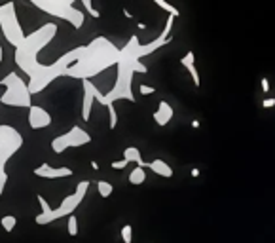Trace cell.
Instances as JSON below:
<instances>
[{"label": "cell", "mask_w": 275, "mask_h": 243, "mask_svg": "<svg viewBox=\"0 0 275 243\" xmlns=\"http://www.w3.org/2000/svg\"><path fill=\"white\" fill-rule=\"evenodd\" d=\"M118 59H120V50L108 38L99 36L89 42L87 46L76 47V63L72 67H68L65 76L78 78V80H89L91 76L107 70L108 67L118 65Z\"/></svg>", "instance_id": "obj_1"}, {"label": "cell", "mask_w": 275, "mask_h": 243, "mask_svg": "<svg viewBox=\"0 0 275 243\" xmlns=\"http://www.w3.org/2000/svg\"><path fill=\"white\" fill-rule=\"evenodd\" d=\"M139 38L131 36L128 42V46L120 50V59H118V78H116L114 88L110 89L108 93L103 95L99 89L95 93V101H99L101 105L108 107L114 105V101L120 99H128V101H135V95L131 91V84H133V75L135 72H146L148 68L139 61L137 50H139Z\"/></svg>", "instance_id": "obj_2"}, {"label": "cell", "mask_w": 275, "mask_h": 243, "mask_svg": "<svg viewBox=\"0 0 275 243\" xmlns=\"http://www.w3.org/2000/svg\"><path fill=\"white\" fill-rule=\"evenodd\" d=\"M55 36H57V25L55 23H44L42 27H38L31 34H25L23 42L15 47V65L27 76H31L40 65L38 63V54L47 44L54 42Z\"/></svg>", "instance_id": "obj_3"}, {"label": "cell", "mask_w": 275, "mask_h": 243, "mask_svg": "<svg viewBox=\"0 0 275 243\" xmlns=\"http://www.w3.org/2000/svg\"><path fill=\"white\" fill-rule=\"evenodd\" d=\"M0 86L6 89L0 95V103L6 107H21L31 108L33 107V95L29 91V84L21 78L17 72H10L0 80Z\"/></svg>", "instance_id": "obj_4"}, {"label": "cell", "mask_w": 275, "mask_h": 243, "mask_svg": "<svg viewBox=\"0 0 275 243\" xmlns=\"http://www.w3.org/2000/svg\"><path fill=\"white\" fill-rule=\"evenodd\" d=\"M33 6H36L38 10H42L44 14L54 15L57 19H63L70 23L74 29H82L86 15L84 12L74 8L76 0H29Z\"/></svg>", "instance_id": "obj_5"}, {"label": "cell", "mask_w": 275, "mask_h": 243, "mask_svg": "<svg viewBox=\"0 0 275 243\" xmlns=\"http://www.w3.org/2000/svg\"><path fill=\"white\" fill-rule=\"evenodd\" d=\"M21 147H23V137L19 131L12 126H0V196L4 194L8 182L6 163Z\"/></svg>", "instance_id": "obj_6"}, {"label": "cell", "mask_w": 275, "mask_h": 243, "mask_svg": "<svg viewBox=\"0 0 275 243\" xmlns=\"http://www.w3.org/2000/svg\"><path fill=\"white\" fill-rule=\"evenodd\" d=\"M87 188H89V181L78 182L76 190H74L72 194H68V196L61 202V205L57 207V209H52L47 215H36V218H34L36 224H49V223H54V221H57V218H61V216L74 215L76 207H78V205L82 203V200L86 198Z\"/></svg>", "instance_id": "obj_7"}, {"label": "cell", "mask_w": 275, "mask_h": 243, "mask_svg": "<svg viewBox=\"0 0 275 243\" xmlns=\"http://www.w3.org/2000/svg\"><path fill=\"white\" fill-rule=\"evenodd\" d=\"M0 29H2V34H4V38H6L10 46L17 47L25 38V33H23L21 23L17 19L15 4L12 0L0 4Z\"/></svg>", "instance_id": "obj_8"}, {"label": "cell", "mask_w": 275, "mask_h": 243, "mask_svg": "<svg viewBox=\"0 0 275 243\" xmlns=\"http://www.w3.org/2000/svg\"><path fill=\"white\" fill-rule=\"evenodd\" d=\"M89 142H91V135L87 131H84L80 126H72V129H68L67 133L55 137L52 141V150L57 152V154H63L65 150L84 147V144H89Z\"/></svg>", "instance_id": "obj_9"}, {"label": "cell", "mask_w": 275, "mask_h": 243, "mask_svg": "<svg viewBox=\"0 0 275 243\" xmlns=\"http://www.w3.org/2000/svg\"><path fill=\"white\" fill-rule=\"evenodd\" d=\"M29 126L31 129H44L52 126V114L47 112L46 108L33 105L29 108Z\"/></svg>", "instance_id": "obj_10"}, {"label": "cell", "mask_w": 275, "mask_h": 243, "mask_svg": "<svg viewBox=\"0 0 275 243\" xmlns=\"http://www.w3.org/2000/svg\"><path fill=\"white\" fill-rule=\"evenodd\" d=\"M82 86H84V101H82V118L84 121L89 120L91 116V105L95 101V93H97V86H95L91 80H82Z\"/></svg>", "instance_id": "obj_11"}, {"label": "cell", "mask_w": 275, "mask_h": 243, "mask_svg": "<svg viewBox=\"0 0 275 243\" xmlns=\"http://www.w3.org/2000/svg\"><path fill=\"white\" fill-rule=\"evenodd\" d=\"M34 175L42 177V179H63V177L72 175L70 167H52L49 163H42L40 167L34 169Z\"/></svg>", "instance_id": "obj_12"}, {"label": "cell", "mask_w": 275, "mask_h": 243, "mask_svg": "<svg viewBox=\"0 0 275 243\" xmlns=\"http://www.w3.org/2000/svg\"><path fill=\"white\" fill-rule=\"evenodd\" d=\"M171 118H173V107L169 105L167 101H160V105H158V110L154 112V120L158 126H167L169 121H171Z\"/></svg>", "instance_id": "obj_13"}, {"label": "cell", "mask_w": 275, "mask_h": 243, "mask_svg": "<svg viewBox=\"0 0 275 243\" xmlns=\"http://www.w3.org/2000/svg\"><path fill=\"white\" fill-rule=\"evenodd\" d=\"M146 167L152 169L156 175L165 177V179L173 177V167H169V163H165L163 160H152V162L146 163Z\"/></svg>", "instance_id": "obj_14"}, {"label": "cell", "mask_w": 275, "mask_h": 243, "mask_svg": "<svg viewBox=\"0 0 275 243\" xmlns=\"http://www.w3.org/2000/svg\"><path fill=\"white\" fill-rule=\"evenodd\" d=\"M123 160H128L129 163L135 162L139 167H146V162H142L141 150L137 149V147H128V149L123 150Z\"/></svg>", "instance_id": "obj_15"}, {"label": "cell", "mask_w": 275, "mask_h": 243, "mask_svg": "<svg viewBox=\"0 0 275 243\" xmlns=\"http://www.w3.org/2000/svg\"><path fill=\"white\" fill-rule=\"evenodd\" d=\"M146 181V171H144V167H137L129 173V182L131 184H135V186H139V184H142V182Z\"/></svg>", "instance_id": "obj_16"}, {"label": "cell", "mask_w": 275, "mask_h": 243, "mask_svg": "<svg viewBox=\"0 0 275 243\" xmlns=\"http://www.w3.org/2000/svg\"><path fill=\"white\" fill-rule=\"evenodd\" d=\"M154 4H158V6H160L163 12H167L169 15H174V17H179V15H181V12H179L173 4H169L167 0H154Z\"/></svg>", "instance_id": "obj_17"}, {"label": "cell", "mask_w": 275, "mask_h": 243, "mask_svg": "<svg viewBox=\"0 0 275 243\" xmlns=\"http://www.w3.org/2000/svg\"><path fill=\"white\" fill-rule=\"evenodd\" d=\"M0 224H2L4 232H12V230L15 228V224H17V218H15L14 215H6L0 218Z\"/></svg>", "instance_id": "obj_18"}, {"label": "cell", "mask_w": 275, "mask_h": 243, "mask_svg": "<svg viewBox=\"0 0 275 243\" xmlns=\"http://www.w3.org/2000/svg\"><path fill=\"white\" fill-rule=\"evenodd\" d=\"M97 190H99V194H101L103 198H108L112 192H114V186L107 181H99L97 182Z\"/></svg>", "instance_id": "obj_19"}, {"label": "cell", "mask_w": 275, "mask_h": 243, "mask_svg": "<svg viewBox=\"0 0 275 243\" xmlns=\"http://www.w3.org/2000/svg\"><path fill=\"white\" fill-rule=\"evenodd\" d=\"M67 230H68V236H78V218L74 215L68 216V221H67Z\"/></svg>", "instance_id": "obj_20"}, {"label": "cell", "mask_w": 275, "mask_h": 243, "mask_svg": "<svg viewBox=\"0 0 275 243\" xmlns=\"http://www.w3.org/2000/svg\"><path fill=\"white\" fill-rule=\"evenodd\" d=\"M108 118H110V121H108V126H110V129H116V126H118V112H116V107L114 105H108Z\"/></svg>", "instance_id": "obj_21"}, {"label": "cell", "mask_w": 275, "mask_h": 243, "mask_svg": "<svg viewBox=\"0 0 275 243\" xmlns=\"http://www.w3.org/2000/svg\"><path fill=\"white\" fill-rule=\"evenodd\" d=\"M80 2L84 4V8H86L87 14L91 15V17H95V19H99V17H101L99 10H95V8H93V0H80Z\"/></svg>", "instance_id": "obj_22"}, {"label": "cell", "mask_w": 275, "mask_h": 243, "mask_svg": "<svg viewBox=\"0 0 275 243\" xmlns=\"http://www.w3.org/2000/svg\"><path fill=\"white\" fill-rule=\"evenodd\" d=\"M121 239H123V243H133V226L131 224H126L121 228Z\"/></svg>", "instance_id": "obj_23"}, {"label": "cell", "mask_w": 275, "mask_h": 243, "mask_svg": "<svg viewBox=\"0 0 275 243\" xmlns=\"http://www.w3.org/2000/svg\"><path fill=\"white\" fill-rule=\"evenodd\" d=\"M173 21H174V15H169L167 21H165V27H163V31H161V38H171L169 34H171V29H173Z\"/></svg>", "instance_id": "obj_24"}, {"label": "cell", "mask_w": 275, "mask_h": 243, "mask_svg": "<svg viewBox=\"0 0 275 243\" xmlns=\"http://www.w3.org/2000/svg\"><path fill=\"white\" fill-rule=\"evenodd\" d=\"M194 59H195L194 52H188V54L181 59V65H182V67H190V65H194Z\"/></svg>", "instance_id": "obj_25"}, {"label": "cell", "mask_w": 275, "mask_h": 243, "mask_svg": "<svg viewBox=\"0 0 275 243\" xmlns=\"http://www.w3.org/2000/svg\"><path fill=\"white\" fill-rule=\"evenodd\" d=\"M186 68H188V72L192 75V80H194L195 86H199V75H197V68H195V65H190V67H186Z\"/></svg>", "instance_id": "obj_26"}, {"label": "cell", "mask_w": 275, "mask_h": 243, "mask_svg": "<svg viewBox=\"0 0 275 243\" xmlns=\"http://www.w3.org/2000/svg\"><path fill=\"white\" fill-rule=\"evenodd\" d=\"M139 91H141V95H152L156 91L152 86H146V84H141V88H139Z\"/></svg>", "instance_id": "obj_27"}, {"label": "cell", "mask_w": 275, "mask_h": 243, "mask_svg": "<svg viewBox=\"0 0 275 243\" xmlns=\"http://www.w3.org/2000/svg\"><path fill=\"white\" fill-rule=\"evenodd\" d=\"M129 162L128 160H120V162H112V169H123V167H128Z\"/></svg>", "instance_id": "obj_28"}, {"label": "cell", "mask_w": 275, "mask_h": 243, "mask_svg": "<svg viewBox=\"0 0 275 243\" xmlns=\"http://www.w3.org/2000/svg\"><path fill=\"white\" fill-rule=\"evenodd\" d=\"M262 107H264V108H271V107H275V99H273V97H269V99H264V103H262Z\"/></svg>", "instance_id": "obj_29"}, {"label": "cell", "mask_w": 275, "mask_h": 243, "mask_svg": "<svg viewBox=\"0 0 275 243\" xmlns=\"http://www.w3.org/2000/svg\"><path fill=\"white\" fill-rule=\"evenodd\" d=\"M262 89H264V93H268V91H269V82H268V78H262Z\"/></svg>", "instance_id": "obj_30"}, {"label": "cell", "mask_w": 275, "mask_h": 243, "mask_svg": "<svg viewBox=\"0 0 275 243\" xmlns=\"http://www.w3.org/2000/svg\"><path fill=\"white\" fill-rule=\"evenodd\" d=\"M123 15H126V17H128V19H131V17H133V15L129 14V10H128V8H123Z\"/></svg>", "instance_id": "obj_31"}, {"label": "cell", "mask_w": 275, "mask_h": 243, "mask_svg": "<svg viewBox=\"0 0 275 243\" xmlns=\"http://www.w3.org/2000/svg\"><path fill=\"white\" fill-rule=\"evenodd\" d=\"M192 177H199V169H192Z\"/></svg>", "instance_id": "obj_32"}, {"label": "cell", "mask_w": 275, "mask_h": 243, "mask_svg": "<svg viewBox=\"0 0 275 243\" xmlns=\"http://www.w3.org/2000/svg\"><path fill=\"white\" fill-rule=\"evenodd\" d=\"M2 59H4V50H2V46H0V63H2Z\"/></svg>", "instance_id": "obj_33"}, {"label": "cell", "mask_w": 275, "mask_h": 243, "mask_svg": "<svg viewBox=\"0 0 275 243\" xmlns=\"http://www.w3.org/2000/svg\"><path fill=\"white\" fill-rule=\"evenodd\" d=\"M91 167H93L95 171H97V169H99V163H97V162H91Z\"/></svg>", "instance_id": "obj_34"}]
</instances>
